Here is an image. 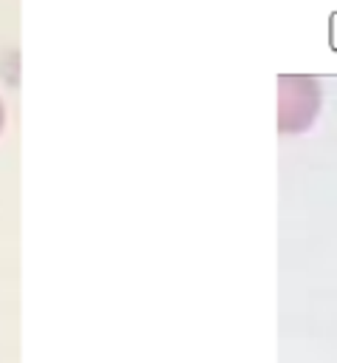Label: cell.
<instances>
[{"instance_id":"1","label":"cell","mask_w":337,"mask_h":363,"mask_svg":"<svg viewBox=\"0 0 337 363\" xmlns=\"http://www.w3.org/2000/svg\"><path fill=\"white\" fill-rule=\"evenodd\" d=\"M6 128V105H3V96H0V133Z\"/></svg>"}]
</instances>
